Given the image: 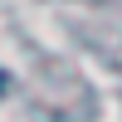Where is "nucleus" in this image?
Here are the masks:
<instances>
[{
	"label": "nucleus",
	"mask_w": 122,
	"mask_h": 122,
	"mask_svg": "<svg viewBox=\"0 0 122 122\" xmlns=\"http://www.w3.org/2000/svg\"><path fill=\"white\" fill-rule=\"evenodd\" d=\"M0 83H5V78H0Z\"/></svg>",
	"instance_id": "obj_1"
}]
</instances>
